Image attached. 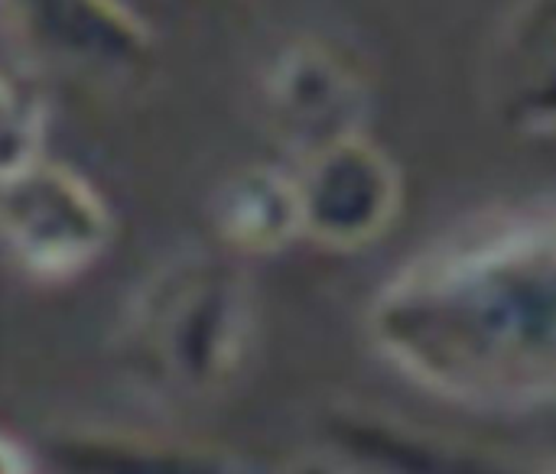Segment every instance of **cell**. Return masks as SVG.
Returning <instances> with one entry per match:
<instances>
[{
	"instance_id": "6da1fadb",
	"label": "cell",
	"mask_w": 556,
	"mask_h": 474,
	"mask_svg": "<svg viewBox=\"0 0 556 474\" xmlns=\"http://www.w3.org/2000/svg\"><path fill=\"white\" fill-rule=\"evenodd\" d=\"M368 329L384 361L450 403L556 407V205L450 231L378 290Z\"/></svg>"
},
{
	"instance_id": "7a4b0ae2",
	"label": "cell",
	"mask_w": 556,
	"mask_h": 474,
	"mask_svg": "<svg viewBox=\"0 0 556 474\" xmlns=\"http://www.w3.org/2000/svg\"><path fill=\"white\" fill-rule=\"evenodd\" d=\"M251 335L254 296L244 270L212 254H182L134 296L121 351L147 390L192 403L231 387Z\"/></svg>"
},
{
	"instance_id": "3957f363",
	"label": "cell",
	"mask_w": 556,
	"mask_h": 474,
	"mask_svg": "<svg viewBox=\"0 0 556 474\" xmlns=\"http://www.w3.org/2000/svg\"><path fill=\"white\" fill-rule=\"evenodd\" d=\"M0 225L10 257L36 280H68L111 244V208L75 169L36 159L3 176Z\"/></svg>"
},
{
	"instance_id": "277c9868",
	"label": "cell",
	"mask_w": 556,
	"mask_h": 474,
	"mask_svg": "<svg viewBox=\"0 0 556 474\" xmlns=\"http://www.w3.org/2000/svg\"><path fill=\"white\" fill-rule=\"evenodd\" d=\"M303 231L332 251L378 241L401 208V172L365 133L342 137L306 156L296 179Z\"/></svg>"
},
{
	"instance_id": "5b68a950",
	"label": "cell",
	"mask_w": 556,
	"mask_h": 474,
	"mask_svg": "<svg viewBox=\"0 0 556 474\" xmlns=\"http://www.w3.org/2000/svg\"><path fill=\"white\" fill-rule=\"evenodd\" d=\"M264 104L274 130L316 153L342 137L362 133L368 111V85L355 65L319 39L283 46L264 72Z\"/></svg>"
},
{
	"instance_id": "8992f818",
	"label": "cell",
	"mask_w": 556,
	"mask_h": 474,
	"mask_svg": "<svg viewBox=\"0 0 556 474\" xmlns=\"http://www.w3.org/2000/svg\"><path fill=\"white\" fill-rule=\"evenodd\" d=\"M498 120L515 133H556V0H518L489 72Z\"/></svg>"
},
{
	"instance_id": "52a82bcc",
	"label": "cell",
	"mask_w": 556,
	"mask_h": 474,
	"mask_svg": "<svg viewBox=\"0 0 556 474\" xmlns=\"http://www.w3.org/2000/svg\"><path fill=\"white\" fill-rule=\"evenodd\" d=\"M7 13L55 55L104 72L137 68L150 52L147 26L121 0H7Z\"/></svg>"
},
{
	"instance_id": "ba28073f",
	"label": "cell",
	"mask_w": 556,
	"mask_h": 474,
	"mask_svg": "<svg viewBox=\"0 0 556 474\" xmlns=\"http://www.w3.org/2000/svg\"><path fill=\"white\" fill-rule=\"evenodd\" d=\"M215 225L238 251H277L303 231L300 185L270 166H251L228 179L215 198Z\"/></svg>"
},
{
	"instance_id": "9c48e42d",
	"label": "cell",
	"mask_w": 556,
	"mask_h": 474,
	"mask_svg": "<svg viewBox=\"0 0 556 474\" xmlns=\"http://www.w3.org/2000/svg\"><path fill=\"white\" fill-rule=\"evenodd\" d=\"M62 459L94 472H218L225 465L212 452L137 436H72L62 443Z\"/></svg>"
},
{
	"instance_id": "30bf717a",
	"label": "cell",
	"mask_w": 556,
	"mask_h": 474,
	"mask_svg": "<svg viewBox=\"0 0 556 474\" xmlns=\"http://www.w3.org/2000/svg\"><path fill=\"white\" fill-rule=\"evenodd\" d=\"M0 114H3V137H0V172H16L39 159L42 127H46V104L36 81L26 72L3 68L0 81Z\"/></svg>"
}]
</instances>
